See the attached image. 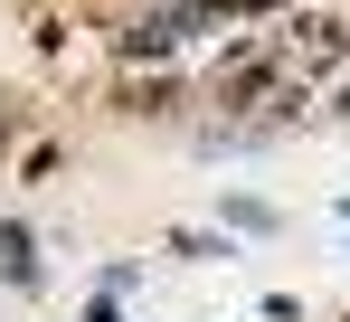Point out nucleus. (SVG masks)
<instances>
[{
    "label": "nucleus",
    "mask_w": 350,
    "mask_h": 322,
    "mask_svg": "<svg viewBox=\"0 0 350 322\" xmlns=\"http://www.w3.org/2000/svg\"><path fill=\"white\" fill-rule=\"evenodd\" d=\"M218 95H237V105H246V95H265V57H237L228 76H218Z\"/></svg>",
    "instance_id": "nucleus-3"
},
{
    "label": "nucleus",
    "mask_w": 350,
    "mask_h": 322,
    "mask_svg": "<svg viewBox=\"0 0 350 322\" xmlns=\"http://www.w3.org/2000/svg\"><path fill=\"white\" fill-rule=\"evenodd\" d=\"M189 10H199V0H189ZM189 10H142V19H133V29H123V57H171L180 38H189V29H199V19H189Z\"/></svg>",
    "instance_id": "nucleus-1"
},
{
    "label": "nucleus",
    "mask_w": 350,
    "mask_h": 322,
    "mask_svg": "<svg viewBox=\"0 0 350 322\" xmlns=\"http://www.w3.org/2000/svg\"><path fill=\"white\" fill-rule=\"evenodd\" d=\"M341 123H350V95H341Z\"/></svg>",
    "instance_id": "nucleus-6"
},
{
    "label": "nucleus",
    "mask_w": 350,
    "mask_h": 322,
    "mask_svg": "<svg viewBox=\"0 0 350 322\" xmlns=\"http://www.w3.org/2000/svg\"><path fill=\"white\" fill-rule=\"evenodd\" d=\"M85 322H114V304H85Z\"/></svg>",
    "instance_id": "nucleus-5"
},
{
    "label": "nucleus",
    "mask_w": 350,
    "mask_h": 322,
    "mask_svg": "<svg viewBox=\"0 0 350 322\" xmlns=\"http://www.w3.org/2000/svg\"><path fill=\"white\" fill-rule=\"evenodd\" d=\"M0 275H10V284H29V275H38V256H29V227H19V218L0 227Z\"/></svg>",
    "instance_id": "nucleus-2"
},
{
    "label": "nucleus",
    "mask_w": 350,
    "mask_h": 322,
    "mask_svg": "<svg viewBox=\"0 0 350 322\" xmlns=\"http://www.w3.org/2000/svg\"><path fill=\"white\" fill-rule=\"evenodd\" d=\"M171 256H189V266H208V256H237L228 237H199V227H189V237H171Z\"/></svg>",
    "instance_id": "nucleus-4"
}]
</instances>
